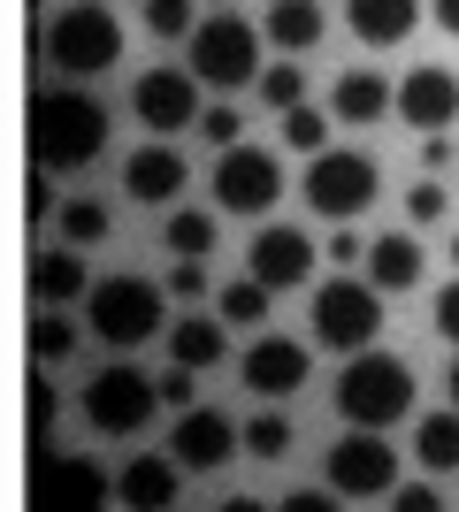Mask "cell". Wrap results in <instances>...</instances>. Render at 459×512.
<instances>
[{
  "mask_svg": "<svg viewBox=\"0 0 459 512\" xmlns=\"http://www.w3.org/2000/svg\"><path fill=\"white\" fill-rule=\"evenodd\" d=\"M108 153V107L92 92H39L31 100V161L54 176H77Z\"/></svg>",
  "mask_w": 459,
  "mask_h": 512,
  "instance_id": "cell-1",
  "label": "cell"
},
{
  "mask_svg": "<svg viewBox=\"0 0 459 512\" xmlns=\"http://www.w3.org/2000/svg\"><path fill=\"white\" fill-rule=\"evenodd\" d=\"M414 413V367L398 360V352H352L345 375H337V421L352 428H398Z\"/></svg>",
  "mask_w": 459,
  "mask_h": 512,
  "instance_id": "cell-2",
  "label": "cell"
},
{
  "mask_svg": "<svg viewBox=\"0 0 459 512\" xmlns=\"http://www.w3.org/2000/svg\"><path fill=\"white\" fill-rule=\"evenodd\" d=\"M46 62L62 77H108L123 62V23L108 0H69L62 16L46 23Z\"/></svg>",
  "mask_w": 459,
  "mask_h": 512,
  "instance_id": "cell-3",
  "label": "cell"
},
{
  "mask_svg": "<svg viewBox=\"0 0 459 512\" xmlns=\"http://www.w3.org/2000/svg\"><path fill=\"white\" fill-rule=\"evenodd\" d=\"M161 299H169V291H161L153 276H108V283H92V299H85L92 337L115 344V352L153 344V337H161V314H169Z\"/></svg>",
  "mask_w": 459,
  "mask_h": 512,
  "instance_id": "cell-4",
  "label": "cell"
},
{
  "mask_svg": "<svg viewBox=\"0 0 459 512\" xmlns=\"http://www.w3.org/2000/svg\"><path fill=\"white\" fill-rule=\"evenodd\" d=\"M261 39L268 31H253L245 16H199V31L184 46H192V77L199 85H215V92H238V85H261Z\"/></svg>",
  "mask_w": 459,
  "mask_h": 512,
  "instance_id": "cell-5",
  "label": "cell"
},
{
  "mask_svg": "<svg viewBox=\"0 0 459 512\" xmlns=\"http://www.w3.org/2000/svg\"><path fill=\"white\" fill-rule=\"evenodd\" d=\"M383 199V169H375L368 153H345L329 146L306 161V207L322 214V222H352V214H368Z\"/></svg>",
  "mask_w": 459,
  "mask_h": 512,
  "instance_id": "cell-6",
  "label": "cell"
},
{
  "mask_svg": "<svg viewBox=\"0 0 459 512\" xmlns=\"http://www.w3.org/2000/svg\"><path fill=\"white\" fill-rule=\"evenodd\" d=\"M322 482L345 497V505H375V497L398 490V451L383 444V428H345L322 459Z\"/></svg>",
  "mask_w": 459,
  "mask_h": 512,
  "instance_id": "cell-7",
  "label": "cell"
},
{
  "mask_svg": "<svg viewBox=\"0 0 459 512\" xmlns=\"http://www.w3.org/2000/svg\"><path fill=\"white\" fill-rule=\"evenodd\" d=\"M383 337V291L375 283H352V276H329L322 291H314V344H329V352H368V344Z\"/></svg>",
  "mask_w": 459,
  "mask_h": 512,
  "instance_id": "cell-8",
  "label": "cell"
},
{
  "mask_svg": "<svg viewBox=\"0 0 459 512\" xmlns=\"http://www.w3.org/2000/svg\"><path fill=\"white\" fill-rule=\"evenodd\" d=\"M77 406H85V421L100 428V436H138V428L153 421V406H161V383L115 360V367H100V375L85 383V398H77Z\"/></svg>",
  "mask_w": 459,
  "mask_h": 512,
  "instance_id": "cell-9",
  "label": "cell"
},
{
  "mask_svg": "<svg viewBox=\"0 0 459 512\" xmlns=\"http://www.w3.org/2000/svg\"><path fill=\"white\" fill-rule=\"evenodd\" d=\"M284 199V161L261 146H222L215 161V207L222 214H268Z\"/></svg>",
  "mask_w": 459,
  "mask_h": 512,
  "instance_id": "cell-10",
  "label": "cell"
},
{
  "mask_svg": "<svg viewBox=\"0 0 459 512\" xmlns=\"http://www.w3.org/2000/svg\"><path fill=\"white\" fill-rule=\"evenodd\" d=\"M131 115L153 130V138H176V130H192L207 107H199V77L192 69H146L131 85Z\"/></svg>",
  "mask_w": 459,
  "mask_h": 512,
  "instance_id": "cell-11",
  "label": "cell"
},
{
  "mask_svg": "<svg viewBox=\"0 0 459 512\" xmlns=\"http://www.w3.org/2000/svg\"><path fill=\"white\" fill-rule=\"evenodd\" d=\"M169 451L184 459V474L230 467V451H245V428L215 406H184V421H169Z\"/></svg>",
  "mask_w": 459,
  "mask_h": 512,
  "instance_id": "cell-12",
  "label": "cell"
},
{
  "mask_svg": "<svg viewBox=\"0 0 459 512\" xmlns=\"http://www.w3.org/2000/svg\"><path fill=\"white\" fill-rule=\"evenodd\" d=\"M108 497H115L108 467H100V459H77V451H62V459H46V467H39V490H31V505H46V512H100Z\"/></svg>",
  "mask_w": 459,
  "mask_h": 512,
  "instance_id": "cell-13",
  "label": "cell"
},
{
  "mask_svg": "<svg viewBox=\"0 0 459 512\" xmlns=\"http://www.w3.org/2000/svg\"><path fill=\"white\" fill-rule=\"evenodd\" d=\"M306 375H314V360H306L299 337H253V352L238 360V383L253 398H299Z\"/></svg>",
  "mask_w": 459,
  "mask_h": 512,
  "instance_id": "cell-14",
  "label": "cell"
},
{
  "mask_svg": "<svg viewBox=\"0 0 459 512\" xmlns=\"http://www.w3.org/2000/svg\"><path fill=\"white\" fill-rule=\"evenodd\" d=\"M245 276H261L268 291H299V283H314V237L261 230L253 245H245Z\"/></svg>",
  "mask_w": 459,
  "mask_h": 512,
  "instance_id": "cell-15",
  "label": "cell"
},
{
  "mask_svg": "<svg viewBox=\"0 0 459 512\" xmlns=\"http://www.w3.org/2000/svg\"><path fill=\"white\" fill-rule=\"evenodd\" d=\"M192 184V169H184V153L169 146V138H153V146H138L131 161H123V192L138 199V207H176V192Z\"/></svg>",
  "mask_w": 459,
  "mask_h": 512,
  "instance_id": "cell-16",
  "label": "cell"
},
{
  "mask_svg": "<svg viewBox=\"0 0 459 512\" xmlns=\"http://www.w3.org/2000/svg\"><path fill=\"white\" fill-rule=\"evenodd\" d=\"M452 115H459V77L452 69H406V77H398V123H414L421 138H429V130H452Z\"/></svg>",
  "mask_w": 459,
  "mask_h": 512,
  "instance_id": "cell-17",
  "label": "cell"
},
{
  "mask_svg": "<svg viewBox=\"0 0 459 512\" xmlns=\"http://www.w3.org/2000/svg\"><path fill=\"white\" fill-rule=\"evenodd\" d=\"M184 459L176 451H138L131 467L115 474V505H131V512H161V505H176L184 497Z\"/></svg>",
  "mask_w": 459,
  "mask_h": 512,
  "instance_id": "cell-18",
  "label": "cell"
},
{
  "mask_svg": "<svg viewBox=\"0 0 459 512\" xmlns=\"http://www.w3.org/2000/svg\"><path fill=\"white\" fill-rule=\"evenodd\" d=\"M329 115L337 123H383V115H398V85L391 77H375V69H345L337 85H329Z\"/></svg>",
  "mask_w": 459,
  "mask_h": 512,
  "instance_id": "cell-19",
  "label": "cell"
},
{
  "mask_svg": "<svg viewBox=\"0 0 459 512\" xmlns=\"http://www.w3.org/2000/svg\"><path fill=\"white\" fill-rule=\"evenodd\" d=\"M421 23V0H345V31L360 46H406Z\"/></svg>",
  "mask_w": 459,
  "mask_h": 512,
  "instance_id": "cell-20",
  "label": "cell"
},
{
  "mask_svg": "<svg viewBox=\"0 0 459 512\" xmlns=\"http://www.w3.org/2000/svg\"><path fill=\"white\" fill-rule=\"evenodd\" d=\"M368 283L383 291V299L421 283V237H414V222H406L398 237H368Z\"/></svg>",
  "mask_w": 459,
  "mask_h": 512,
  "instance_id": "cell-21",
  "label": "cell"
},
{
  "mask_svg": "<svg viewBox=\"0 0 459 512\" xmlns=\"http://www.w3.org/2000/svg\"><path fill=\"white\" fill-rule=\"evenodd\" d=\"M77 253H85V245H54V253L31 260V299H39V306H69V299H85V291H92Z\"/></svg>",
  "mask_w": 459,
  "mask_h": 512,
  "instance_id": "cell-22",
  "label": "cell"
},
{
  "mask_svg": "<svg viewBox=\"0 0 459 512\" xmlns=\"http://www.w3.org/2000/svg\"><path fill=\"white\" fill-rule=\"evenodd\" d=\"M261 31H268L276 54H314L322 46V0H276Z\"/></svg>",
  "mask_w": 459,
  "mask_h": 512,
  "instance_id": "cell-23",
  "label": "cell"
},
{
  "mask_svg": "<svg viewBox=\"0 0 459 512\" xmlns=\"http://www.w3.org/2000/svg\"><path fill=\"white\" fill-rule=\"evenodd\" d=\"M169 360H184V367H199V375H207V367L230 360V329H222V321H207V314L176 321V329H169Z\"/></svg>",
  "mask_w": 459,
  "mask_h": 512,
  "instance_id": "cell-24",
  "label": "cell"
},
{
  "mask_svg": "<svg viewBox=\"0 0 459 512\" xmlns=\"http://www.w3.org/2000/svg\"><path fill=\"white\" fill-rule=\"evenodd\" d=\"M414 459L429 474H459V406L421 413V421H414Z\"/></svg>",
  "mask_w": 459,
  "mask_h": 512,
  "instance_id": "cell-25",
  "label": "cell"
},
{
  "mask_svg": "<svg viewBox=\"0 0 459 512\" xmlns=\"http://www.w3.org/2000/svg\"><path fill=\"white\" fill-rule=\"evenodd\" d=\"M161 245H169L176 260H207V253H215V214L169 207V222H161Z\"/></svg>",
  "mask_w": 459,
  "mask_h": 512,
  "instance_id": "cell-26",
  "label": "cell"
},
{
  "mask_svg": "<svg viewBox=\"0 0 459 512\" xmlns=\"http://www.w3.org/2000/svg\"><path fill=\"white\" fill-rule=\"evenodd\" d=\"M69 352H77V321L62 314V306H39V314H31V360H69Z\"/></svg>",
  "mask_w": 459,
  "mask_h": 512,
  "instance_id": "cell-27",
  "label": "cell"
},
{
  "mask_svg": "<svg viewBox=\"0 0 459 512\" xmlns=\"http://www.w3.org/2000/svg\"><path fill=\"white\" fill-rule=\"evenodd\" d=\"M268 299H276V291H268L261 276L230 283V291H222V321H238V329H261V321H268Z\"/></svg>",
  "mask_w": 459,
  "mask_h": 512,
  "instance_id": "cell-28",
  "label": "cell"
},
{
  "mask_svg": "<svg viewBox=\"0 0 459 512\" xmlns=\"http://www.w3.org/2000/svg\"><path fill=\"white\" fill-rule=\"evenodd\" d=\"M329 123H337V115H314V107L299 100V107H291V115H284V146L314 161V153H329Z\"/></svg>",
  "mask_w": 459,
  "mask_h": 512,
  "instance_id": "cell-29",
  "label": "cell"
},
{
  "mask_svg": "<svg viewBox=\"0 0 459 512\" xmlns=\"http://www.w3.org/2000/svg\"><path fill=\"white\" fill-rule=\"evenodd\" d=\"M245 451H253L261 467H276V459L291 451V421L284 413H253V421H245Z\"/></svg>",
  "mask_w": 459,
  "mask_h": 512,
  "instance_id": "cell-30",
  "label": "cell"
},
{
  "mask_svg": "<svg viewBox=\"0 0 459 512\" xmlns=\"http://www.w3.org/2000/svg\"><path fill=\"white\" fill-rule=\"evenodd\" d=\"M146 31L153 39H192L199 31V0H146Z\"/></svg>",
  "mask_w": 459,
  "mask_h": 512,
  "instance_id": "cell-31",
  "label": "cell"
},
{
  "mask_svg": "<svg viewBox=\"0 0 459 512\" xmlns=\"http://www.w3.org/2000/svg\"><path fill=\"white\" fill-rule=\"evenodd\" d=\"M253 92H261L276 115H291V107H299V92H306V77H299V62L284 54V62H268V69H261V85H253Z\"/></svg>",
  "mask_w": 459,
  "mask_h": 512,
  "instance_id": "cell-32",
  "label": "cell"
},
{
  "mask_svg": "<svg viewBox=\"0 0 459 512\" xmlns=\"http://www.w3.org/2000/svg\"><path fill=\"white\" fill-rule=\"evenodd\" d=\"M62 237L69 245H100V237H108V207H100V199H69L62 207Z\"/></svg>",
  "mask_w": 459,
  "mask_h": 512,
  "instance_id": "cell-33",
  "label": "cell"
},
{
  "mask_svg": "<svg viewBox=\"0 0 459 512\" xmlns=\"http://www.w3.org/2000/svg\"><path fill=\"white\" fill-rule=\"evenodd\" d=\"M444 207H452V199H444V184L421 169V176H414V192H406V222H414V230H429V222H444Z\"/></svg>",
  "mask_w": 459,
  "mask_h": 512,
  "instance_id": "cell-34",
  "label": "cell"
},
{
  "mask_svg": "<svg viewBox=\"0 0 459 512\" xmlns=\"http://www.w3.org/2000/svg\"><path fill=\"white\" fill-rule=\"evenodd\" d=\"M192 375H199V367H184V360H176V367H169V375H161V406H169V413H184V406H199V398H192Z\"/></svg>",
  "mask_w": 459,
  "mask_h": 512,
  "instance_id": "cell-35",
  "label": "cell"
},
{
  "mask_svg": "<svg viewBox=\"0 0 459 512\" xmlns=\"http://www.w3.org/2000/svg\"><path fill=\"white\" fill-rule=\"evenodd\" d=\"M199 130H207V138H215V146H238V130H245V115H230V107H207V115H199Z\"/></svg>",
  "mask_w": 459,
  "mask_h": 512,
  "instance_id": "cell-36",
  "label": "cell"
},
{
  "mask_svg": "<svg viewBox=\"0 0 459 512\" xmlns=\"http://www.w3.org/2000/svg\"><path fill=\"white\" fill-rule=\"evenodd\" d=\"M444 497L429 490V482H406V490H391V512H437Z\"/></svg>",
  "mask_w": 459,
  "mask_h": 512,
  "instance_id": "cell-37",
  "label": "cell"
},
{
  "mask_svg": "<svg viewBox=\"0 0 459 512\" xmlns=\"http://www.w3.org/2000/svg\"><path fill=\"white\" fill-rule=\"evenodd\" d=\"M169 291H176V299H199V291H207V268H199V260H176V268H169Z\"/></svg>",
  "mask_w": 459,
  "mask_h": 512,
  "instance_id": "cell-38",
  "label": "cell"
},
{
  "mask_svg": "<svg viewBox=\"0 0 459 512\" xmlns=\"http://www.w3.org/2000/svg\"><path fill=\"white\" fill-rule=\"evenodd\" d=\"M437 337L459 344V283H444V291H437Z\"/></svg>",
  "mask_w": 459,
  "mask_h": 512,
  "instance_id": "cell-39",
  "label": "cell"
},
{
  "mask_svg": "<svg viewBox=\"0 0 459 512\" xmlns=\"http://www.w3.org/2000/svg\"><path fill=\"white\" fill-rule=\"evenodd\" d=\"M421 169H429V176L452 169V138H444V130H429V138H421Z\"/></svg>",
  "mask_w": 459,
  "mask_h": 512,
  "instance_id": "cell-40",
  "label": "cell"
},
{
  "mask_svg": "<svg viewBox=\"0 0 459 512\" xmlns=\"http://www.w3.org/2000/svg\"><path fill=\"white\" fill-rule=\"evenodd\" d=\"M329 505H345L337 490H299V497H284V512H329Z\"/></svg>",
  "mask_w": 459,
  "mask_h": 512,
  "instance_id": "cell-41",
  "label": "cell"
},
{
  "mask_svg": "<svg viewBox=\"0 0 459 512\" xmlns=\"http://www.w3.org/2000/svg\"><path fill=\"white\" fill-rule=\"evenodd\" d=\"M31 421H54V383H46V375L31 383Z\"/></svg>",
  "mask_w": 459,
  "mask_h": 512,
  "instance_id": "cell-42",
  "label": "cell"
},
{
  "mask_svg": "<svg viewBox=\"0 0 459 512\" xmlns=\"http://www.w3.org/2000/svg\"><path fill=\"white\" fill-rule=\"evenodd\" d=\"M429 16H437L444 31H452V39H459V0H429Z\"/></svg>",
  "mask_w": 459,
  "mask_h": 512,
  "instance_id": "cell-43",
  "label": "cell"
},
{
  "mask_svg": "<svg viewBox=\"0 0 459 512\" xmlns=\"http://www.w3.org/2000/svg\"><path fill=\"white\" fill-rule=\"evenodd\" d=\"M452 406H459V360H452Z\"/></svg>",
  "mask_w": 459,
  "mask_h": 512,
  "instance_id": "cell-44",
  "label": "cell"
},
{
  "mask_svg": "<svg viewBox=\"0 0 459 512\" xmlns=\"http://www.w3.org/2000/svg\"><path fill=\"white\" fill-rule=\"evenodd\" d=\"M452 260H459V237H452Z\"/></svg>",
  "mask_w": 459,
  "mask_h": 512,
  "instance_id": "cell-45",
  "label": "cell"
},
{
  "mask_svg": "<svg viewBox=\"0 0 459 512\" xmlns=\"http://www.w3.org/2000/svg\"><path fill=\"white\" fill-rule=\"evenodd\" d=\"M108 8H115V0H108Z\"/></svg>",
  "mask_w": 459,
  "mask_h": 512,
  "instance_id": "cell-46",
  "label": "cell"
}]
</instances>
